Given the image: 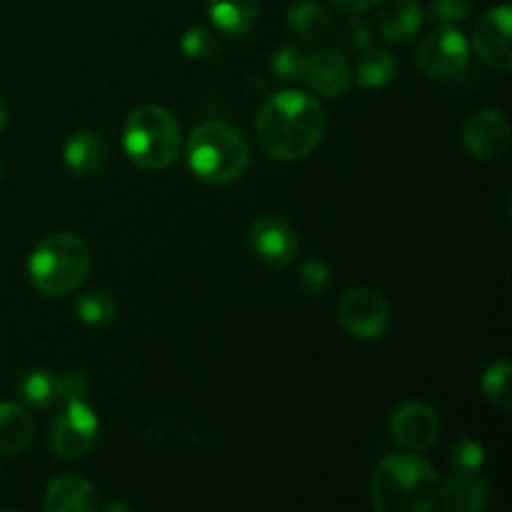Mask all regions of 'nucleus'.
<instances>
[{
    "label": "nucleus",
    "instance_id": "f257e3e1",
    "mask_svg": "<svg viewBox=\"0 0 512 512\" xmlns=\"http://www.w3.org/2000/svg\"><path fill=\"white\" fill-rule=\"evenodd\" d=\"M325 110L318 98L303 90H280L270 95L255 120V133L263 153L275 160H300L323 140Z\"/></svg>",
    "mask_w": 512,
    "mask_h": 512
},
{
    "label": "nucleus",
    "instance_id": "f03ea898",
    "mask_svg": "<svg viewBox=\"0 0 512 512\" xmlns=\"http://www.w3.org/2000/svg\"><path fill=\"white\" fill-rule=\"evenodd\" d=\"M440 493V475L418 453L380 460L370 478V503L378 512H428Z\"/></svg>",
    "mask_w": 512,
    "mask_h": 512
},
{
    "label": "nucleus",
    "instance_id": "7ed1b4c3",
    "mask_svg": "<svg viewBox=\"0 0 512 512\" xmlns=\"http://www.w3.org/2000/svg\"><path fill=\"white\" fill-rule=\"evenodd\" d=\"M188 165L205 183H233L248 170L250 148L238 128L223 120H208L190 133Z\"/></svg>",
    "mask_w": 512,
    "mask_h": 512
},
{
    "label": "nucleus",
    "instance_id": "20e7f679",
    "mask_svg": "<svg viewBox=\"0 0 512 512\" xmlns=\"http://www.w3.org/2000/svg\"><path fill=\"white\" fill-rule=\"evenodd\" d=\"M90 270V248L80 235L53 233L40 240L28 258L30 283L43 295H65L78 288Z\"/></svg>",
    "mask_w": 512,
    "mask_h": 512
},
{
    "label": "nucleus",
    "instance_id": "39448f33",
    "mask_svg": "<svg viewBox=\"0 0 512 512\" xmlns=\"http://www.w3.org/2000/svg\"><path fill=\"white\" fill-rule=\"evenodd\" d=\"M123 148L138 168H168L180 153V123L160 105H140L125 120Z\"/></svg>",
    "mask_w": 512,
    "mask_h": 512
},
{
    "label": "nucleus",
    "instance_id": "423d86ee",
    "mask_svg": "<svg viewBox=\"0 0 512 512\" xmlns=\"http://www.w3.org/2000/svg\"><path fill=\"white\" fill-rule=\"evenodd\" d=\"M98 430V415L85 400H65V408L50 423V450L60 460H83L98 443Z\"/></svg>",
    "mask_w": 512,
    "mask_h": 512
},
{
    "label": "nucleus",
    "instance_id": "0eeeda50",
    "mask_svg": "<svg viewBox=\"0 0 512 512\" xmlns=\"http://www.w3.org/2000/svg\"><path fill=\"white\" fill-rule=\"evenodd\" d=\"M470 43L460 30L440 28L420 40L415 65L423 75L435 80H453L468 68Z\"/></svg>",
    "mask_w": 512,
    "mask_h": 512
},
{
    "label": "nucleus",
    "instance_id": "6e6552de",
    "mask_svg": "<svg viewBox=\"0 0 512 512\" xmlns=\"http://www.w3.org/2000/svg\"><path fill=\"white\" fill-rule=\"evenodd\" d=\"M340 325L358 340H378L390 325V305L378 290L350 288L338 305Z\"/></svg>",
    "mask_w": 512,
    "mask_h": 512
},
{
    "label": "nucleus",
    "instance_id": "1a4fd4ad",
    "mask_svg": "<svg viewBox=\"0 0 512 512\" xmlns=\"http://www.w3.org/2000/svg\"><path fill=\"white\" fill-rule=\"evenodd\" d=\"M248 245L255 258L270 268H288L298 255V233L278 213H265L250 225Z\"/></svg>",
    "mask_w": 512,
    "mask_h": 512
},
{
    "label": "nucleus",
    "instance_id": "9d476101",
    "mask_svg": "<svg viewBox=\"0 0 512 512\" xmlns=\"http://www.w3.org/2000/svg\"><path fill=\"white\" fill-rule=\"evenodd\" d=\"M510 28H512V8L498 5L488 13L480 15L473 30V48L478 58L488 68L498 73H508L512 68V48H510Z\"/></svg>",
    "mask_w": 512,
    "mask_h": 512
},
{
    "label": "nucleus",
    "instance_id": "9b49d317",
    "mask_svg": "<svg viewBox=\"0 0 512 512\" xmlns=\"http://www.w3.org/2000/svg\"><path fill=\"white\" fill-rule=\"evenodd\" d=\"M512 125L498 108H485L470 115L463 128V145L470 158L495 160L510 148Z\"/></svg>",
    "mask_w": 512,
    "mask_h": 512
},
{
    "label": "nucleus",
    "instance_id": "f8f14e48",
    "mask_svg": "<svg viewBox=\"0 0 512 512\" xmlns=\"http://www.w3.org/2000/svg\"><path fill=\"white\" fill-rule=\"evenodd\" d=\"M440 418L423 400H408L390 420V435L408 453H423L438 440Z\"/></svg>",
    "mask_w": 512,
    "mask_h": 512
},
{
    "label": "nucleus",
    "instance_id": "ddd939ff",
    "mask_svg": "<svg viewBox=\"0 0 512 512\" xmlns=\"http://www.w3.org/2000/svg\"><path fill=\"white\" fill-rule=\"evenodd\" d=\"M303 78L323 98H340L353 85V68H350L348 58L343 53L323 48L315 55H310Z\"/></svg>",
    "mask_w": 512,
    "mask_h": 512
},
{
    "label": "nucleus",
    "instance_id": "4468645a",
    "mask_svg": "<svg viewBox=\"0 0 512 512\" xmlns=\"http://www.w3.org/2000/svg\"><path fill=\"white\" fill-rule=\"evenodd\" d=\"M43 510L48 512H93L98 510V488L83 475H60L45 488Z\"/></svg>",
    "mask_w": 512,
    "mask_h": 512
},
{
    "label": "nucleus",
    "instance_id": "2eb2a0df",
    "mask_svg": "<svg viewBox=\"0 0 512 512\" xmlns=\"http://www.w3.org/2000/svg\"><path fill=\"white\" fill-rule=\"evenodd\" d=\"M108 158L103 138L93 130H80V133L70 135L68 143L63 148L65 168L78 178H90V175L100 173Z\"/></svg>",
    "mask_w": 512,
    "mask_h": 512
},
{
    "label": "nucleus",
    "instance_id": "dca6fc26",
    "mask_svg": "<svg viewBox=\"0 0 512 512\" xmlns=\"http://www.w3.org/2000/svg\"><path fill=\"white\" fill-rule=\"evenodd\" d=\"M423 25V8L418 0H390L378 15V33L388 43H408Z\"/></svg>",
    "mask_w": 512,
    "mask_h": 512
},
{
    "label": "nucleus",
    "instance_id": "f3484780",
    "mask_svg": "<svg viewBox=\"0 0 512 512\" xmlns=\"http://www.w3.org/2000/svg\"><path fill=\"white\" fill-rule=\"evenodd\" d=\"M438 498L448 512H480L488 503V485L475 473L460 470L440 485Z\"/></svg>",
    "mask_w": 512,
    "mask_h": 512
},
{
    "label": "nucleus",
    "instance_id": "a211bd4d",
    "mask_svg": "<svg viewBox=\"0 0 512 512\" xmlns=\"http://www.w3.org/2000/svg\"><path fill=\"white\" fill-rule=\"evenodd\" d=\"M288 28L305 43H320L335 28V18L318 0H303L288 10Z\"/></svg>",
    "mask_w": 512,
    "mask_h": 512
},
{
    "label": "nucleus",
    "instance_id": "6ab92c4d",
    "mask_svg": "<svg viewBox=\"0 0 512 512\" xmlns=\"http://www.w3.org/2000/svg\"><path fill=\"white\" fill-rule=\"evenodd\" d=\"M35 438V420L23 405L0 403V455H20Z\"/></svg>",
    "mask_w": 512,
    "mask_h": 512
},
{
    "label": "nucleus",
    "instance_id": "aec40b11",
    "mask_svg": "<svg viewBox=\"0 0 512 512\" xmlns=\"http://www.w3.org/2000/svg\"><path fill=\"white\" fill-rule=\"evenodd\" d=\"M208 15L220 33L245 38L258 18V0H208Z\"/></svg>",
    "mask_w": 512,
    "mask_h": 512
},
{
    "label": "nucleus",
    "instance_id": "412c9836",
    "mask_svg": "<svg viewBox=\"0 0 512 512\" xmlns=\"http://www.w3.org/2000/svg\"><path fill=\"white\" fill-rule=\"evenodd\" d=\"M395 70H398V60L388 50L368 48L360 55L355 78H358L363 88H383V85H388L395 78Z\"/></svg>",
    "mask_w": 512,
    "mask_h": 512
},
{
    "label": "nucleus",
    "instance_id": "4be33fe9",
    "mask_svg": "<svg viewBox=\"0 0 512 512\" xmlns=\"http://www.w3.org/2000/svg\"><path fill=\"white\" fill-rule=\"evenodd\" d=\"M18 398L25 405L33 408H45V405L55 403L58 393H55V375L48 370H30L18 380Z\"/></svg>",
    "mask_w": 512,
    "mask_h": 512
},
{
    "label": "nucleus",
    "instance_id": "5701e85b",
    "mask_svg": "<svg viewBox=\"0 0 512 512\" xmlns=\"http://www.w3.org/2000/svg\"><path fill=\"white\" fill-rule=\"evenodd\" d=\"M512 365L508 360H500V363H493L483 375V393L495 408H500L503 413H510L512 410Z\"/></svg>",
    "mask_w": 512,
    "mask_h": 512
},
{
    "label": "nucleus",
    "instance_id": "b1692460",
    "mask_svg": "<svg viewBox=\"0 0 512 512\" xmlns=\"http://www.w3.org/2000/svg\"><path fill=\"white\" fill-rule=\"evenodd\" d=\"M75 313H78L80 323L85 325H108L110 320L118 313V303L113 300V295H108L105 290H90L83 293L75 303Z\"/></svg>",
    "mask_w": 512,
    "mask_h": 512
},
{
    "label": "nucleus",
    "instance_id": "393cba45",
    "mask_svg": "<svg viewBox=\"0 0 512 512\" xmlns=\"http://www.w3.org/2000/svg\"><path fill=\"white\" fill-rule=\"evenodd\" d=\"M270 68H273V73L278 75V78L283 80H298L305 75V68H308V55L303 53V48H298V45H280L278 50H275V55L270 58Z\"/></svg>",
    "mask_w": 512,
    "mask_h": 512
},
{
    "label": "nucleus",
    "instance_id": "a878e982",
    "mask_svg": "<svg viewBox=\"0 0 512 512\" xmlns=\"http://www.w3.org/2000/svg\"><path fill=\"white\" fill-rule=\"evenodd\" d=\"M218 48H220L218 38H215L208 28H200V25L188 28L183 33V38H180V50L193 60L213 58V55L218 53Z\"/></svg>",
    "mask_w": 512,
    "mask_h": 512
},
{
    "label": "nucleus",
    "instance_id": "bb28decb",
    "mask_svg": "<svg viewBox=\"0 0 512 512\" xmlns=\"http://www.w3.org/2000/svg\"><path fill=\"white\" fill-rule=\"evenodd\" d=\"M450 463L463 473H478L485 463V450L478 440L460 438L458 443L450 448Z\"/></svg>",
    "mask_w": 512,
    "mask_h": 512
},
{
    "label": "nucleus",
    "instance_id": "cd10ccee",
    "mask_svg": "<svg viewBox=\"0 0 512 512\" xmlns=\"http://www.w3.org/2000/svg\"><path fill=\"white\" fill-rule=\"evenodd\" d=\"M300 290L305 295H313V298H320L323 293H328L330 288V270L323 260H305L303 268L298 273Z\"/></svg>",
    "mask_w": 512,
    "mask_h": 512
},
{
    "label": "nucleus",
    "instance_id": "c85d7f7f",
    "mask_svg": "<svg viewBox=\"0 0 512 512\" xmlns=\"http://www.w3.org/2000/svg\"><path fill=\"white\" fill-rule=\"evenodd\" d=\"M90 380L78 370H68V373L55 375V393L58 400H83L88 395Z\"/></svg>",
    "mask_w": 512,
    "mask_h": 512
},
{
    "label": "nucleus",
    "instance_id": "c756f323",
    "mask_svg": "<svg viewBox=\"0 0 512 512\" xmlns=\"http://www.w3.org/2000/svg\"><path fill=\"white\" fill-rule=\"evenodd\" d=\"M430 10L440 23L458 25L468 20L470 0H430Z\"/></svg>",
    "mask_w": 512,
    "mask_h": 512
},
{
    "label": "nucleus",
    "instance_id": "7c9ffc66",
    "mask_svg": "<svg viewBox=\"0 0 512 512\" xmlns=\"http://www.w3.org/2000/svg\"><path fill=\"white\" fill-rule=\"evenodd\" d=\"M345 45L353 50H368L373 45V30L365 20H353L345 28Z\"/></svg>",
    "mask_w": 512,
    "mask_h": 512
},
{
    "label": "nucleus",
    "instance_id": "2f4dec72",
    "mask_svg": "<svg viewBox=\"0 0 512 512\" xmlns=\"http://www.w3.org/2000/svg\"><path fill=\"white\" fill-rule=\"evenodd\" d=\"M380 0H333V5L338 10H343V13H350V15H358V13H365V10L375 8Z\"/></svg>",
    "mask_w": 512,
    "mask_h": 512
},
{
    "label": "nucleus",
    "instance_id": "473e14b6",
    "mask_svg": "<svg viewBox=\"0 0 512 512\" xmlns=\"http://www.w3.org/2000/svg\"><path fill=\"white\" fill-rule=\"evenodd\" d=\"M5 120H8V110H5V103H3V98H0V130H3Z\"/></svg>",
    "mask_w": 512,
    "mask_h": 512
},
{
    "label": "nucleus",
    "instance_id": "72a5a7b5",
    "mask_svg": "<svg viewBox=\"0 0 512 512\" xmlns=\"http://www.w3.org/2000/svg\"><path fill=\"white\" fill-rule=\"evenodd\" d=\"M105 510H110V512H113V510H125V512H128L130 508H128V505H120V503H110V505H105Z\"/></svg>",
    "mask_w": 512,
    "mask_h": 512
},
{
    "label": "nucleus",
    "instance_id": "f704fd0d",
    "mask_svg": "<svg viewBox=\"0 0 512 512\" xmlns=\"http://www.w3.org/2000/svg\"><path fill=\"white\" fill-rule=\"evenodd\" d=\"M3 173H5V170H3V160H0V183H3Z\"/></svg>",
    "mask_w": 512,
    "mask_h": 512
}]
</instances>
